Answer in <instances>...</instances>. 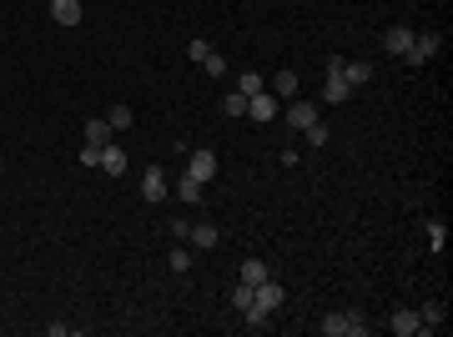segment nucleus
Here are the masks:
<instances>
[{"mask_svg":"<svg viewBox=\"0 0 453 337\" xmlns=\"http://www.w3.org/2000/svg\"><path fill=\"white\" fill-rule=\"evenodd\" d=\"M81 166H101V146H81Z\"/></svg>","mask_w":453,"mask_h":337,"instance_id":"30","label":"nucleus"},{"mask_svg":"<svg viewBox=\"0 0 453 337\" xmlns=\"http://www.w3.org/2000/svg\"><path fill=\"white\" fill-rule=\"evenodd\" d=\"M443 242H448V227H443L438 216H428V247H433V252H443Z\"/></svg>","mask_w":453,"mask_h":337,"instance_id":"20","label":"nucleus"},{"mask_svg":"<svg viewBox=\"0 0 453 337\" xmlns=\"http://www.w3.org/2000/svg\"><path fill=\"white\" fill-rule=\"evenodd\" d=\"M343 81H348V86L373 81V61H343Z\"/></svg>","mask_w":453,"mask_h":337,"instance_id":"15","label":"nucleus"},{"mask_svg":"<svg viewBox=\"0 0 453 337\" xmlns=\"http://www.w3.org/2000/svg\"><path fill=\"white\" fill-rule=\"evenodd\" d=\"M438 322H443V302H423L418 307V332H433Z\"/></svg>","mask_w":453,"mask_h":337,"instance_id":"17","label":"nucleus"},{"mask_svg":"<svg viewBox=\"0 0 453 337\" xmlns=\"http://www.w3.org/2000/svg\"><path fill=\"white\" fill-rule=\"evenodd\" d=\"M237 91H242V96H257V91H267V76H257V71H247Z\"/></svg>","mask_w":453,"mask_h":337,"instance_id":"25","label":"nucleus"},{"mask_svg":"<svg viewBox=\"0 0 453 337\" xmlns=\"http://www.w3.org/2000/svg\"><path fill=\"white\" fill-rule=\"evenodd\" d=\"M187 55H192V61L202 66V61H207V55H212V45H207V40H192V45H187Z\"/></svg>","mask_w":453,"mask_h":337,"instance_id":"28","label":"nucleus"},{"mask_svg":"<svg viewBox=\"0 0 453 337\" xmlns=\"http://www.w3.org/2000/svg\"><path fill=\"white\" fill-rule=\"evenodd\" d=\"M247 116H252V121H272V116H277V96H272V91L247 96Z\"/></svg>","mask_w":453,"mask_h":337,"instance_id":"8","label":"nucleus"},{"mask_svg":"<svg viewBox=\"0 0 453 337\" xmlns=\"http://www.w3.org/2000/svg\"><path fill=\"white\" fill-rule=\"evenodd\" d=\"M222 111H226V116H247V96H242V91H232V96L222 101Z\"/></svg>","mask_w":453,"mask_h":337,"instance_id":"24","label":"nucleus"},{"mask_svg":"<svg viewBox=\"0 0 453 337\" xmlns=\"http://www.w3.org/2000/svg\"><path fill=\"white\" fill-rule=\"evenodd\" d=\"M388 332H393V337H413V332H418V312H408V307H398V312H393V317H388Z\"/></svg>","mask_w":453,"mask_h":337,"instance_id":"12","label":"nucleus"},{"mask_svg":"<svg viewBox=\"0 0 453 337\" xmlns=\"http://www.w3.org/2000/svg\"><path fill=\"white\" fill-rule=\"evenodd\" d=\"M50 21L55 26H81V0H50Z\"/></svg>","mask_w":453,"mask_h":337,"instance_id":"10","label":"nucleus"},{"mask_svg":"<svg viewBox=\"0 0 453 337\" xmlns=\"http://www.w3.org/2000/svg\"><path fill=\"white\" fill-rule=\"evenodd\" d=\"M252 292H257V307H262V312H277L282 297H288V292H282V282H257Z\"/></svg>","mask_w":453,"mask_h":337,"instance_id":"11","label":"nucleus"},{"mask_svg":"<svg viewBox=\"0 0 453 337\" xmlns=\"http://www.w3.org/2000/svg\"><path fill=\"white\" fill-rule=\"evenodd\" d=\"M187 177H197V182H202V187H207V182H212V177H217V156H212V151H207V146H202V151H192V156H187Z\"/></svg>","mask_w":453,"mask_h":337,"instance_id":"5","label":"nucleus"},{"mask_svg":"<svg viewBox=\"0 0 453 337\" xmlns=\"http://www.w3.org/2000/svg\"><path fill=\"white\" fill-rule=\"evenodd\" d=\"M111 141V121L101 116V121H86V146H106Z\"/></svg>","mask_w":453,"mask_h":337,"instance_id":"19","label":"nucleus"},{"mask_svg":"<svg viewBox=\"0 0 453 337\" xmlns=\"http://www.w3.org/2000/svg\"><path fill=\"white\" fill-rule=\"evenodd\" d=\"M187 237H192V247H202V252L217 247V227H212V221H192V232H187Z\"/></svg>","mask_w":453,"mask_h":337,"instance_id":"16","label":"nucleus"},{"mask_svg":"<svg viewBox=\"0 0 453 337\" xmlns=\"http://www.w3.org/2000/svg\"><path fill=\"white\" fill-rule=\"evenodd\" d=\"M413 35H418V31H408V26H388V31H383V50H388V55H408Z\"/></svg>","mask_w":453,"mask_h":337,"instance_id":"6","label":"nucleus"},{"mask_svg":"<svg viewBox=\"0 0 453 337\" xmlns=\"http://www.w3.org/2000/svg\"><path fill=\"white\" fill-rule=\"evenodd\" d=\"M363 332H368V322L358 312H332V317H322V337H363Z\"/></svg>","mask_w":453,"mask_h":337,"instance_id":"2","label":"nucleus"},{"mask_svg":"<svg viewBox=\"0 0 453 337\" xmlns=\"http://www.w3.org/2000/svg\"><path fill=\"white\" fill-rule=\"evenodd\" d=\"M237 282H247V287L267 282V262H262V257H247V262H242V272H237Z\"/></svg>","mask_w":453,"mask_h":337,"instance_id":"14","label":"nucleus"},{"mask_svg":"<svg viewBox=\"0 0 453 337\" xmlns=\"http://www.w3.org/2000/svg\"><path fill=\"white\" fill-rule=\"evenodd\" d=\"M353 96V86L343 81V55H332V61H327V81H322V101L327 106H343Z\"/></svg>","mask_w":453,"mask_h":337,"instance_id":"1","label":"nucleus"},{"mask_svg":"<svg viewBox=\"0 0 453 337\" xmlns=\"http://www.w3.org/2000/svg\"><path fill=\"white\" fill-rule=\"evenodd\" d=\"M307 141H312V146H327V141H332V131H327L322 121H312V126H307Z\"/></svg>","mask_w":453,"mask_h":337,"instance_id":"26","label":"nucleus"},{"mask_svg":"<svg viewBox=\"0 0 453 337\" xmlns=\"http://www.w3.org/2000/svg\"><path fill=\"white\" fill-rule=\"evenodd\" d=\"M166 197V172L161 166H146L141 172V201H161Z\"/></svg>","mask_w":453,"mask_h":337,"instance_id":"7","label":"nucleus"},{"mask_svg":"<svg viewBox=\"0 0 453 337\" xmlns=\"http://www.w3.org/2000/svg\"><path fill=\"white\" fill-rule=\"evenodd\" d=\"M298 86H302V81H298V71H277V76L267 81V91H272L277 101H293V96H298Z\"/></svg>","mask_w":453,"mask_h":337,"instance_id":"9","label":"nucleus"},{"mask_svg":"<svg viewBox=\"0 0 453 337\" xmlns=\"http://www.w3.org/2000/svg\"><path fill=\"white\" fill-rule=\"evenodd\" d=\"M0 172H6V161H0Z\"/></svg>","mask_w":453,"mask_h":337,"instance_id":"31","label":"nucleus"},{"mask_svg":"<svg viewBox=\"0 0 453 337\" xmlns=\"http://www.w3.org/2000/svg\"><path fill=\"white\" fill-rule=\"evenodd\" d=\"M177 197H182V201H202V182H197V177H182V182H177Z\"/></svg>","mask_w":453,"mask_h":337,"instance_id":"21","label":"nucleus"},{"mask_svg":"<svg viewBox=\"0 0 453 337\" xmlns=\"http://www.w3.org/2000/svg\"><path fill=\"white\" fill-rule=\"evenodd\" d=\"M106 121H111V131H131L136 116H131V106L121 101V106H111V111H106Z\"/></svg>","mask_w":453,"mask_h":337,"instance_id":"18","label":"nucleus"},{"mask_svg":"<svg viewBox=\"0 0 453 337\" xmlns=\"http://www.w3.org/2000/svg\"><path fill=\"white\" fill-rule=\"evenodd\" d=\"M101 172H106V177H121V172H126V151L106 141V146H101Z\"/></svg>","mask_w":453,"mask_h":337,"instance_id":"13","label":"nucleus"},{"mask_svg":"<svg viewBox=\"0 0 453 337\" xmlns=\"http://www.w3.org/2000/svg\"><path fill=\"white\" fill-rule=\"evenodd\" d=\"M202 66H207V76H226V61H222V55H217V50L207 55V61H202Z\"/></svg>","mask_w":453,"mask_h":337,"instance_id":"29","label":"nucleus"},{"mask_svg":"<svg viewBox=\"0 0 453 337\" xmlns=\"http://www.w3.org/2000/svg\"><path fill=\"white\" fill-rule=\"evenodd\" d=\"M282 121H288L293 131H307V126L317 121V106H312V101H298V96H293V101H288V116H282Z\"/></svg>","mask_w":453,"mask_h":337,"instance_id":"4","label":"nucleus"},{"mask_svg":"<svg viewBox=\"0 0 453 337\" xmlns=\"http://www.w3.org/2000/svg\"><path fill=\"white\" fill-rule=\"evenodd\" d=\"M438 45H443V35L423 31V35H413V45H408V55H403V61H408V66H428L433 55H438Z\"/></svg>","mask_w":453,"mask_h":337,"instance_id":"3","label":"nucleus"},{"mask_svg":"<svg viewBox=\"0 0 453 337\" xmlns=\"http://www.w3.org/2000/svg\"><path fill=\"white\" fill-rule=\"evenodd\" d=\"M172 272H177V277H182V272H192V252H187V247H177V252H172Z\"/></svg>","mask_w":453,"mask_h":337,"instance_id":"27","label":"nucleus"},{"mask_svg":"<svg viewBox=\"0 0 453 337\" xmlns=\"http://www.w3.org/2000/svg\"><path fill=\"white\" fill-rule=\"evenodd\" d=\"M252 302H257V292H252L247 282H237V287H232V307H237V312H247Z\"/></svg>","mask_w":453,"mask_h":337,"instance_id":"22","label":"nucleus"},{"mask_svg":"<svg viewBox=\"0 0 453 337\" xmlns=\"http://www.w3.org/2000/svg\"><path fill=\"white\" fill-rule=\"evenodd\" d=\"M242 317H247V327H252V332H267V327H272V322H267V317H272V312H262V307H257V302H252V307H247V312H242Z\"/></svg>","mask_w":453,"mask_h":337,"instance_id":"23","label":"nucleus"}]
</instances>
